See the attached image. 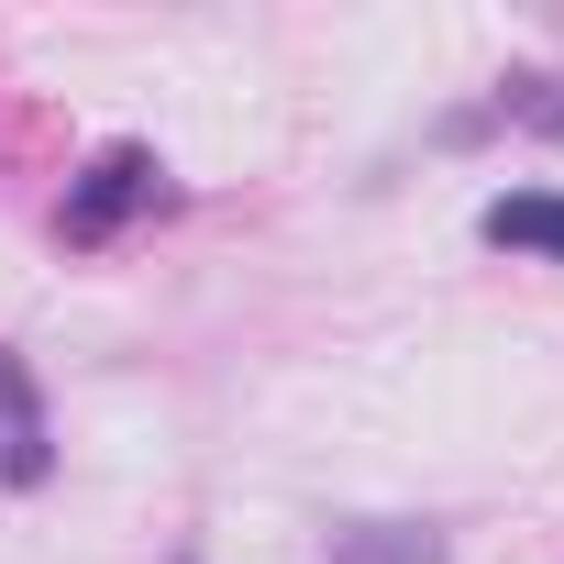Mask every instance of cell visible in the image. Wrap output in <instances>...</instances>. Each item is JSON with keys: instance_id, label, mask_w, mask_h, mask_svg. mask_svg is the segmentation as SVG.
<instances>
[{"instance_id": "cell-4", "label": "cell", "mask_w": 564, "mask_h": 564, "mask_svg": "<svg viewBox=\"0 0 564 564\" xmlns=\"http://www.w3.org/2000/svg\"><path fill=\"white\" fill-rule=\"evenodd\" d=\"M333 564H443V531H410V520H366L333 542Z\"/></svg>"}, {"instance_id": "cell-1", "label": "cell", "mask_w": 564, "mask_h": 564, "mask_svg": "<svg viewBox=\"0 0 564 564\" xmlns=\"http://www.w3.org/2000/svg\"><path fill=\"white\" fill-rule=\"evenodd\" d=\"M133 199H155V155H133V144H111L100 166H89V188L67 199V243H100Z\"/></svg>"}, {"instance_id": "cell-3", "label": "cell", "mask_w": 564, "mask_h": 564, "mask_svg": "<svg viewBox=\"0 0 564 564\" xmlns=\"http://www.w3.org/2000/svg\"><path fill=\"white\" fill-rule=\"evenodd\" d=\"M487 243L564 254V199H553V188H509V199H487Z\"/></svg>"}, {"instance_id": "cell-2", "label": "cell", "mask_w": 564, "mask_h": 564, "mask_svg": "<svg viewBox=\"0 0 564 564\" xmlns=\"http://www.w3.org/2000/svg\"><path fill=\"white\" fill-rule=\"evenodd\" d=\"M45 476V410L23 388V366L0 355V487H34Z\"/></svg>"}]
</instances>
